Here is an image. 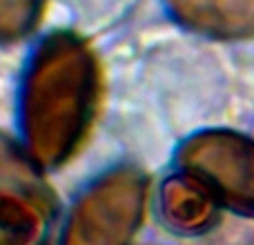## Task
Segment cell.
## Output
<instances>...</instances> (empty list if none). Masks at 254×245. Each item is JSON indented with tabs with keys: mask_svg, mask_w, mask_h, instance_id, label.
I'll use <instances>...</instances> for the list:
<instances>
[{
	"mask_svg": "<svg viewBox=\"0 0 254 245\" xmlns=\"http://www.w3.org/2000/svg\"><path fill=\"white\" fill-rule=\"evenodd\" d=\"M98 92L96 61L80 40L54 36L43 45L25 87V131L34 158L63 163L85 136Z\"/></svg>",
	"mask_w": 254,
	"mask_h": 245,
	"instance_id": "1",
	"label": "cell"
},
{
	"mask_svg": "<svg viewBox=\"0 0 254 245\" xmlns=\"http://www.w3.org/2000/svg\"><path fill=\"white\" fill-rule=\"evenodd\" d=\"M143 205V179L121 170L101 179L76 205L67 245H125Z\"/></svg>",
	"mask_w": 254,
	"mask_h": 245,
	"instance_id": "2",
	"label": "cell"
},
{
	"mask_svg": "<svg viewBox=\"0 0 254 245\" xmlns=\"http://www.w3.org/2000/svg\"><path fill=\"white\" fill-rule=\"evenodd\" d=\"M183 165L232 207L254 212V145L225 131L196 136L185 145Z\"/></svg>",
	"mask_w": 254,
	"mask_h": 245,
	"instance_id": "3",
	"label": "cell"
},
{
	"mask_svg": "<svg viewBox=\"0 0 254 245\" xmlns=\"http://www.w3.org/2000/svg\"><path fill=\"white\" fill-rule=\"evenodd\" d=\"M172 11L194 29L214 36H252L254 0H167Z\"/></svg>",
	"mask_w": 254,
	"mask_h": 245,
	"instance_id": "4",
	"label": "cell"
},
{
	"mask_svg": "<svg viewBox=\"0 0 254 245\" xmlns=\"http://www.w3.org/2000/svg\"><path fill=\"white\" fill-rule=\"evenodd\" d=\"M214 201L216 196L210 192V187L190 174L183 179H172L163 187L165 214L181 228L196 230L207 225L214 214Z\"/></svg>",
	"mask_w": 254,
	"mask_h": 245,
	"instance_id": "5",
	"label": "cell"
},
{
	"mask_svg": "<svg viewBox=\"0 0 254 245\" xmlns=\"http://www.w3.org/2000/svg\"><path fill=\"white\" fill-rule=\"evenodd\" d=\"M0 196H22L31 201H43V189L38 185L34 167L29 165L20 149L0 134Z\"/></svg>",
	"mask_w": 254,
	"mask_h": 245,
	"instance_id": "6",
	"label": "cell"
},
{
	"mask_svg": "<svg viewBox=\"0 0 254 245\" xmlns=\"http://www.w3.org/2000/svg\"><path fill=\"white\" fill-rule=\"evenodd\" d=\"M40 0H0V40H16L34 27Z\"/></svg>",
	"mask_w": 254,
	"mask_h": 245,
	"instance_id": "7",
	"label": "cell"
}]
</instances>
